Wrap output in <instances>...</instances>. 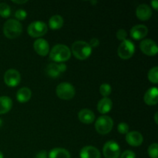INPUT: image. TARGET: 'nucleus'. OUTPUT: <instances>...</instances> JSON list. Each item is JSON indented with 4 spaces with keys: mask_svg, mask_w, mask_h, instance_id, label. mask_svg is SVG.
Instances as JSON below:
<instances>
[{
    "mask_svg": "<svg viewBox=\"0 0 158 158\" xmlns=\"http://www.w3.org/2000/svg\"><path fill=\"white\" fill-rule=\"evenodd\" d=\"M71 50L68 46L63 44H57L54 46L49 52L51 60L56 63H62L70 58Z\"/></svg>",
    "mask_w": 158,
    "mask_h": 158,
    "instance_id": "nucleus-1",
    "label": "nucleus"
},
{
    "mask_svg": "<svg viewBox=\"0 0 158 158\" xmlns=\"http://www.w3.org/2000/svg\"><path fill=\"white\" fill-rule=\"evenodd\" d=\"M23 32L22 24L16 19H8L3 26V33L8 39H15Z\"/></svg>",
    "mask_w": 158,
    "mask_h": 158,
    "instance_id": "nucleus-2",
    "label": "nucleus"
},
{
    "mask_svg": "<svg viewBox=\"0 0 158 158\" xmlns=\"http://www.w3.org/2000/svg\"><path fill=\"white\" fill-rule=\"evenodd\" d=\"M72 52L74 56L80 60L87 59L92 53V48L84 41H76L72 45Z\"/></svg>",
    "mask_w": 158,
    "mask_h": 158,
    "instance_id": "nucleus-3",
    "label": "nucleus"
},
{
    "mask_svg": "<svg viewBox=\"0 0 158 158\" xmlns=\"http://www.w3.org/2000/svg\"><path fill=\"white\" fill-rule=\"evenodd\" d=\"M114 127V121L112 118L108 116H101L98 117L95 123V129L99 134H107Z\"/></svg>",
    "mask_w": 158,
    "mask_h": 158,
    "instance_id": "nucleus-4",
    "label": "nucleus"
},
{
    "mask_svg": "<svg viewBox=\"0 0 158 158\" xmlns=\"http://www.w3.org/2000/svg\"><path fill=\"white\" fill-rule=\"evenodd\" d=\"M74 86L69 83H61L57 86L56 94L58 97L64 100H69L75 96Z\"/></svg>",
    "mask_w": 158,
    "mask_h": 158,
    "instance_id": "nucleus-5",
    "label": "nucleus"
},
{
    "mask_svg": "<svg viewBox=\"0 0 158 158\" xmlns=\"http://www.w3.org/2000/svg\"><path fill=\"white\" fill-rule=\"evenodd\" d=\"M47 25L42 21H35L28 26L27 32L30 36L38 38L44 35L47 32Z\"/></svg>",
    "mask_w": 158,
    "mask_h": 158,
    "instance_id": "nucleus-6",
    "label": "nucleus"
},
{
    "mask_svg": "<svg viewBox=\"0 0 158 158\" xmlns=\"http://www.w3.org/2000/svg\"><path fill=\"white\" fill-rule=\"evenodd\" d=\"M135 52V46L129 40H126L122 42L118 47L117 53L123 60H128L131 58Z\"/></svg>",
    "mask_w": 158,
    "mask_h": 158,
    "instance_id": "nucleus-7",
    "label": "nucleus"
},
{
    "mask_svg": "<svg viewBox=\"0 0 158 158\" xmlns=\"http://www.w3.org/2000/svg\"><path fill=\"white\" fill-rule=\"evenodd\" d=\"M103 153L105 158H119L120 156V146L114 140H110L103 146Z\"/></svg>",
    "mask_w": 158,
    "mask_h": 158,
    "instance_id": "nucleus-8",
    "label": "nucleus"
},
{
    "mask_svg": "<svg viewBox=\"0 0 158 158\" xmlns=\"http://www.w3.org/2000/svg\"><path fill=\"white\" fill-rule=\"evenodd\" d=\"M21 81V75L16 69H9L5 73L4 82L8 86L15 87L18 86Z\"/></svg>",
    "mask_w": 158,
    "mask_h": 158,
    "instance_id": "nucleus-9",
    "label": "nucleus"
},
{
    "mask_svg": "<svg viewBox=\"0 0 158 158\" xmlns=\"http://www.w3.org/2000/svg\"><path fill=\"white\" fill-rule=\"evenodd\" d=\"M140 48L142 52L147 56H154L158 52V48L155 42L150 39H146L141 41L140 44Z\"/></svg>",
    "mask_w": 158,
    "mask_h": 158,
    "instance_id": "nucleus-10",
    "label": "nucleus"
},
{
    "mask_svg": "<svg viewBox=\"0 0 158 158\" xmlns=\"http://www.w3.org/2000/svg\"><path fill=\"white\" fill-rule=\"evenodd\" d=\"M66 69V66L63 63L57 64V63H49L46 68V72L48 76L50 77H59L60 73L64 72Z\"/></svg>",
    "mask_w": 158,
    "mask_h": 158,
    "instance_id": "nucleus-11",
    "label": "nucleus"
},
{
    "mask_svg": "<svg viewBox=\"0 0 158 158\" xmlns=\"http://www.w3.org/2000/svg\"><path fill=\"white\" fill-rule=\"evenodd\" d=\"M33 48L35 52L40 56H46L49 53V43L44 39H37L33 43Z\"/></svg>",
    "mask_w": 158,
    "mask_h": 158,
    "instance_id": "nucleus-12",
    "label": "nucleus"
},
{
    "mask_svg": "<svg viewBox=\"0 0 158 158\" xmlns=\"http://www.w3.org/2000/svg\"><path fill=\"white\" fill-rule=\"evenodd\" d=\"M126 141L131 146L138 147L143 143V137L142 134L138 131H131V132H128L127 134Z\"/></svg>",
    "mask_w": 158,
    "mask_h": 158,
    "instance_id": "nucleus-13",
    "label": "nucleus"
},
{
    "mask_svg": "<svg viewBox=\"0 0 158 158\" xmlns=\"http://www.w3.org/2000/svg\"><path fill=\"white\" fill-rule=\"evenodd\" d=\"M148 29L144 25H136L131 29V35L136 40H140L146 37L148 35Z\"/></svg>",
    "mask_w": 158,
    "mask_h": 158,
    "instance_id": "nucleus-14",
    "label": "nucleus"
},
{
    "mask_svg": "<svg viewBox=\"0 0 158 158\" xmlns=\"http://www.w3.org/2000/svg\"><path fill=\"white\" fill-rule=\"evenodd\" d=\"M136 15L140 20L146 21L148 20L152 15V10L151 8L147 4H140L136 10Z\"/></svg>",
    "mask_w": 158,
    "mask_h": 158,
    "instance_id": "nucleus-15",
    "label": "nucleus"
},
{
    "mask_svg": "<svg viewBox=\"0 0 158 158\" xmlns=\"http://www.w3.org/2000/svg\"><path fill=\"white\" fill-rule=\"evenodd\" d=\"M143 100L149 106H154L158 103V89L157 87L150 88L144 94Z\"/></svg>",
    "mask_w": 158,
    "mask_h": 158,
    "instance_id": "nucleus-16",
    "label": "nucleus"
},
{
    "mask_svg": "<svg viewBox=\"0 0 158 158\" xmlns=\"http://www.w3.org/2000/svg\"><path fill=\"white\" fill-rule=\"evenodd\" d=\"M80 158H100L101 155L97 148L93 146H86L83 148L80 153Z\"/></svg>",
    "mask_w": 158,
    "mask_h": 158,
    "instance_id": "nucleus-17",
    "label": "nucleus"
},
{
    "mask_svg": "<svg viewBox=\"0 0 158 158\" xmlns=\"http://www.w3.org/2000/svg\"><path fill=\"white\" fill-rule=\"evenodd\" d=\"M78 118L81 123L90 124L95 120V114L91 110L83 109L79 112Z\"/></svg>",
    "mask_w": 158,
    "mask_h": 158,
    "instance_id": "nucleus-18",
    "label": "nucleus"
},
{
    "mask_svg": "<svg viewBox=\"0 0 158 158\" xmlns=\"http://www.w3.org/2000/svg\"><path fill=\"white\" fill-rule=\"evenodd\" d=\"M113 106L112 100L108 97H103L99 101L97 104V110L100 114H107L111 110Z\"/></svg>",
    "mask_w": 158,
    "mask_h": 158,
    "instance_id": "nucleus-19",
    "label": "nucleus"
},
{
    "mask_svg": "<svg viewBox=\"0 0 158 158\" xmlns=\"http://www.w3.org/2000/svg\"><path fill=\"white\" fill-rule=\"evenodd\" d=\"M32 97V92L28 87H22L16 94L17 100L20 103H26L30 100Z\"/></svg>",
    "mask_w": 158,
    "mask_h": 158,
    "instance_id": "nucleus-20",
    "label": "nucleus"
},
{
    "mask_svg": "<svg viewBox=\"0 0 158 158\" xmlns=\"http://www.w3.org/2000/svg\"><path fill=\"white\" fill-rule=\"evenodd\" d=\"M12 106V100L9 97H0V114H4L10 111Z\"/></svg>",
    "mask_w": 158,
    "mask_h": 158,
    "instance_id": "nucleus-21",
    "label": "nucleus"
},
{
    "mask_svg": "<svg viewBox=\"0 0 158 158\" xmlns=\"http://www.w3.org/2000/svg\"><path fill=\"white\" fill-rule=\"evenodd\" d=\"M49 158H70V154L64 148H54L49 152Z\"/></svg>",
    "mask_w": 158,
    "mask_h": 158,
    "instance_id": "nucleus-22",
    "label": "nucleus"
},
{
    "mask_svg": "<svg viewBox=\"0 0 158 158\" xmlns=\"http://www.w3.org/2000/svg\"><path fill=\"white\" fill-rule=\"evenodd\" d=\"M63 19L60 15H54L49 19V26L52 29H59L63 26Z\"/></svg>",
    "mask_w": 158,
    "mask_h": 158,
    "instance_id": "nucleus-23",
    "label": "nucleus"
},
{
    "mask_svg": "<svg viewBox=\"0 0 158 158\" xmlns=\"http://www.w3.org/2000/svg\"><path fill=\"white\" fill-rule=\"evenodd\" d=\"M11 15L10 6L6 2L0 3V16L8 18Z\"/></svg>",
    "mask_w": 158,
    "mask_h": 158,
    "instance_id": "nucleus-24",
    "label": "nucleus"
},
{
    "mask_svg": "<svg viewBox=\"0 0 158 158\" xmlns=\"http://www.w3.org/2000/svg\"><path fill=\"white\" fill-rule=\"evenodd\" d=\"M148 79H149L150 82L153 83L157 84L158 83V67L157 66H154V67L151 68L148 72Z\"/></svg>",
    "mask_w": 158,
    "mask_h": 158,
    "instance_id": "nucleus-25",
    "label": "nucleus"
},
{
    "mask_svg": "<svg viewBox=\"0 0 158 158\" xmlns=\"http://www.w3.org/2000/svg\"><path fill=\"white\" fill-rule=\"evenodd\" d=\"M111 91H112L111 86L110 85L108 84V83H103V84L100 86V94H101L103 97H107L108 96L111 94Z\"/></svg>",
    "mask_w": 158,
    "mask_h": 158,
    "instance_id": "nucleus-26",
    "label": "nucleus"
},
{
    "mask_svg": "<svg viewBox=\"0 0 158 158\" xmlns=\"http://www.w3.org/2000/svg\"><path fill=\"white\" fill-rule=\"evenodd\" d=\"M148 154L151 158H158V145L157 143L151 144L148 148Z\"/></svg>",
    "mask_w": 158,
    "mask_h": 158,
    "instance_id": "nucleus-27",
    "label": "nucleus"
},
{
    "mask_svg": "<svg viewBox=\"0 0 158 158\" xmlns=\"http://www.w3.org/2000/svg\"><path fill=\"white\" fill-rule=\"evenodd\" d=\"M117 131L120 134H127L129 131V126H128L127 123L122 122V123H119L118 126H117Z\"/></svg>",
    "mask_w": 158,
    "mask_h": 158,
    "instance_id": "nucleus-28",
    "label": "nucleus"
},
{
    "mask_svg": "<svg viewBox=\"0 0 158 158\" xmlns=\"http://www.w3.org/2000/svg\"><path fill=\"white\" fill-rule=\"evenodd\" d=\"M15 16L16 17L18 20H24L26 18V16H27V13H26V12L24 9H20L16 10L15 13Z\"/></svg>",
    "mask_w": 158,
    "mask_h": 158,
    "instance_id": "nucleus-29",
    "label": "nucleus"
},
{
    "mask_svg": "<svg viewBox=\"0 0 158 158\" xmlns=\"http://www.w3.org/2000/svg\"><path fill=\"white\" fill-rule=\"evenodd\" d=\"M116 35H117V38L119 40H120V41H124V40H127V33L126 30L125 29H119L118 31L117 32V34H116Z\"/></svg>",
    "mask_w": 158,
    "mask_h": 158,
    "instance_id": "nucleus-30",
    "label": "nucleus"
},
{
    "mask_svg": "<svg viewBox=\"0 0 158 158\" xmlns=\"http://www.w3.org/2000/svg\"><path fill=\"white\" fill-rule=\"evenodd\" d=\"M120 158H136V154L134 151L127 150L122 153L121 155L120 156Z\"/></svg>",
    "mask_w": 158,
    "mask_h": 158,
    "instance_id": "nucleus-31",
    "label": "nucleus"
},
{
    "mask_svg": "<svg viewBox=\"0 0 158 158\" xmlns=\"http://www.w3.org/2000/svg\"><path fill=\"white\" fill-rule=\"evenodd\" d=\"M99 44H100V41H99L98 39H97V38L91 39L90 43H89V46H91V48L97 47V46H99Z\"/></svg>",
    "mask_w": 158,
    "mask_h": 158,
    "instance_id": "nucleus-32",
    "label": "nucleus"
},
{
    "mask_svg": "<svg viewBox=\"0 0 158 158\" xmlns=\"http://www.w3.org/2000/svg\"><path fill=\"white\" fill-rule=\"evenodd\" d=\"M35 158H47V153L45 151H41L35 155Z\"/></svg>",
    "mask_w": 158,
    "mask_h": 158,
    "instance_id": "nucleus-33",
    "label": "nucleus"
},
{
    "mask_svg": "<svg viewBox=\"0 0 158 158\" xmlns=\"http://www.w3.org/2000/svg\"><path fill=\"white\" fill-rule=\"evenodd\" d=\"M151 6L154 8L155 10H157L158 9V2L157 0H154V1L151 2Z\"/></svg>",
    "mask_w": 158,
    "mask_h": 158,
    "instance_id": "nucleus-34",
    "label": "nucleus"
},
{
    "mask_svg": "<svg viewBox=\"0 0 158 158\" xmlns=\"http://www.w3.org/2000/svg\"><path fill=\"white\" fill-rule=\"evenodd\" d=\"M14 3H16V4H23V3H26L27 2V1L26 0H24V1H23V0H21V1H12Z\"/></svg>",
    "mask_w": 158,
    "mask_h": 158,
    "instance_id": "nucleus-35",
    "label": "nucleus"
},
{
    "mask_svg": "<svg viewBox=\"0 0 158 158\" xmlns=\"http://www.w3.org/2000/svg\"><path fill=\"white\" fill-rule=\"evenodd\" d=\"M157 116H158V114L157 113H156L155 114V116H154V120H155V123H158V120H157Z\"/></svg>",
    "mask_w": 158,
    "mask_h": 158,
    "instance_id": "nucleus-36",
    "label": "nucleus"
},
{
    "mask_svg": "<svg viewBox=\"0 0 158 158\" xmlns=\"http://www.w3.org/2000/svg\"><path fill=\"white\" fill-rule=\"evenodd\" d=\"M3 157H3V154L1 152V151H0V158H3Z\"/></svg>",
    "mask_w": 158,
    "mask_h": 158,
    "instance_id": "nucleus-37",
    "label": "nucleus"
},
{
    "mask_svg": "<svg viewBox=\"0 0 158 158\" xmlns=\"http://www.w3.org/2000/svg\"><path fill=\"white\" fill-rule=\"evenodd\" d=\"M2 120L0 119V127L2 126Z\"/></svg>",
    "mask_w": 158,
    "mask_h": 158,
    "instance_id": "nucleus-38",
    "label": "nucleus"
}]
</instances>
